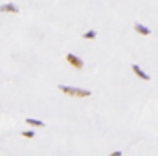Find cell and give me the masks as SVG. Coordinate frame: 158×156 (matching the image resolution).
Listing matches in <instances>:
<instances>
[{
    "mask_svg": "<svg viewBox=\"0 0 158 156\" xmlns=\"http://www.w3.org/2000/svg\"><path fill=\"white\" fill-rule=\"evenodd\" d=\"M59 90L66 96H72V97H88L92 92L86 90V88H76V86H64V84H59Z\"/></svg>",
    "mask_w": 158,
    "mask_h": 156,
    "instance_id": "obj_1",
    "label": "cell"
},
{
    "mask_svg": "<svg viewBox=\"0 0 158 156\" xmlns=\"http://www.w3.org/2000/svg\"><path fill=\"white\" fill-rule=\"evenodd\" d=\"M66 63H68L70 66H74V68H77V70H81V68L85 66V63H83V59H79L77 55H74V53H68V55H66Z\"/></svg>",
    "mask_w": 158,
    "mask_h": 156,
    "instance_id": "obj_2",
    "label": "cell"
},
{
    "mask_svg": "<svg viewBox=\"0 0 158 156\" xmlns=\"http://www.w3.org/2000/svg\"><path fill=\"white\" fill-rule=\"evenodd\" d=\"M132 72H134V74H136L140 79H143V81H149V79H151V76H149V74H145V72H143L138 64H132Z\"/></svg>",
    "mask_w": 158,
    "mask_h": 156,
    "instance_id": "obj_3",
    "label": "cell"
},
{
    "mask_svg": "<svg viewBox=\"0 0 158 156\" xmlns=\"http://www.w3.org/2000/svg\"><path fill=\"white\" fill-rule=\"evenodd\" d=\"M0 11L2 13H19V6H15V4H2Z\"/></svg>",
    "mask_w": 158,
    "mask_h": 156,
    "instance_id": "obj_4",
    "label": "cell"
},
{
    "mask_svg": "<svg viewBox=\"0 0 158 156\" xmlns=\"http://www.w3.org/2000/svg\"><path fill=\"white\" fill-rule=\"evenodd\" d=\"M134 30L140 33V35H151V30L147 28V26H143V24H140V22H136L134 24Z\"/></svg>",
    "mask_w": 158,
    "mask_h": 156,
    "instance_id": "obj_5",
    "label": "cell"
},
{
    "mask_svg": "<svg viewBox=\"0 0 158 156\" xmlns=\"http://www.w3.org/2000/svg\"><path fill=\"white\" fill-rule=\"evenodd\" d=\"M26 123H28V125H31V127H39V129L44 127V121H40V119H33V117H28V119H26Z\"/></svg>",
    "mask_w": 158,
    "mask_h": 156,
    "instance_id": "obj_6",
    "label": "cell"
},
{
    "mask_svg": "<svg viewBox=\"0 0 158 156\" xmlns=\"http://www.w3.org/2000/svg\"><path fill=\"white\" fill-rule=\"evenodd\" d=\"M83 39H96V31H94V30H88V31H86V33H83Z\"/></svg>",
    "mask_w": 158,
    "mask_h": 156,
    "instance_id": "obj_7",
    "label": "cell"
},
{
    "mask_svg": "<svg viewBox=\"0 0 158 156\" xmlns=\"http://www.w3.org/2000/svg\"><path fill=\"white\" fill-rule=\"evenodd\" d=\"M20 136H24V138H35L33 130H24V132H20Z\"/></svg>",
    "mask_w": 158,
    "mask_h": 156,
    "instance_id": "obj_8",
    "label": "cell"
},
{
    "mask_svg": "<svg viewBox=\"0 0 158 156\" xmlns=\"http://www.w3.org/2000/svg\"><path fill=\"white\" fill-rule=\"evenodd\" d=\"M110 156H121V151H114V153H110Z\"/></svg>",
    "mask_w": 158,
    "mask_h": 156,
    "instance_id": "obj_9",
    "label": "cell"
}]
</instances>
